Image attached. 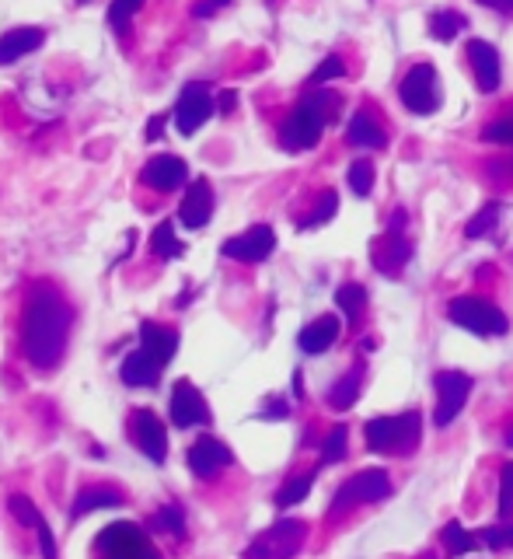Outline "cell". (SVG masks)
Wrapping results in <instances>:
<instances>
[{
  "label": "cell",
  "mask_w": 513,
  "mask_h": 559,
  "mask_svg": "<svg viewBox=\"0 0 513 559\" xmlns=\"http://www.w3.org/2000/svg\"><path fill=\"white\" fill-rule=\"evenodd\" d=\"M70 322H74L70 304L46 283L35 287L25 301V315H21V350H25L28 364L42 367V371L60 364L70 339Z\"/></svg>",
  "instance_id": "cell-1"
},
{
  "label": "cell",
  "mask_w": 513,
  "mask_h": 559,
  "mask_svg": "<svg viewBox=\"0 0 513 559\" xmlns=\"http://www.w3.org/2000/svg\"><path fill=\"white\" fill-rule=\"evenodd\" d=\"M339 98L332 91H315V95H304L301 105L290 112V119L280 130V144L287 151H311V147L322 140L325 123L336 119Z\"/></svg>",
  "instance_id": "cell-2"
},
{
  "label": "cell",
  "mask_w": 513,
  "mask_h": 559,
  "mask_svg": "<svg viewBox=\"0 0 513 559\" xmlns=\"http://www.w3.org/2000/svg\"><path fill=\"white\" fill-rule=\"evenodd\" d=\"M419 413L409 409L402 416H374L363 427V437H367L370 451H381V455H391V451H412L419 444Z\"/></svg>",
  "instance_id": "cell-3"
},
{
  "label": "cell",
  "mask_w": 513,
  "mask_h": 559,
  "mask_svg": "<svg viewBox=\"0 0 513 559\" xmlns=\"http://www.w3.org/2000/svg\"><path fill=\"white\" fill-rule=\"evenodd\" d=\"M447 318L461 329L475 332V336H503L507 332V315L496 304L482 301L475 294H461L447 304Z\"/></svg>",
  "instance_id": "cell-4"
},
{
  "label": "cell",
  "mask_w": 513,
  "mask_h": 559,
  "mask_svg": "<svg viewBox=\"0 0 513 559\" xmlns=\"http://www.w3.org/2000/svg\"><path fill=\"white\" fill-rule=\"evenodd\" d=\"M95 546L105 559H161L154 542L147 539V532L140 525H133V521H116V525H109L98 535Z\"/></svg>",
  "instance_id": "cell-5"
},
{
  "label": "cell",
  "mask_w": 513,
  "mask_h": 559,
  "mask_svg": "<svg viewBox=\"0 0 513 559\" xmlns=\"http://www.w3.org/2000/svg\"><path fill=\"white\" fill-rule=\"evenodd\" d=\"M304 539H308V525L294 518H283L248 546L245 559H294L297 549L304 546Z\"/></svg>",
  "instance_id": "cell-6"
},
{
  "label": "cell",
  "mask_w": 513,
  "mask_h": 559,
  "mask_svg": "<svg viewBox=\"0 0 513 559\" xmlns=\"http://www.w3.org/2000/svg\"><path fill=\"white\" fill-rule=\"evenodd\" d=\"M388 493H391L388 472L384 469H363L339 486V493H336V500H332L329 511L342 514V511H349L353 504H377V500H384Z\"/></svg>",
  "instance_id": "cell-7"
},
{
  "label": "cell",
  "mask_w": 513,
  "mask_h": 559,
  "mask_svg": "<svg viewBox=\"0 0 513 559\" xmlns=\"http://www.w3.org/2000/svg\"><path fill=\"white\" fill-rule=\"evenodd\" d=\"M402 102L409 112L416 116H430V112L440 109V81L433 63H416L409 74L402 77Z\"/></svg>",
  "instance_id": "cell-8"
},
{
  "label": "cell",
  "mask_w": 513,
  "mask_h": 559,
  "mask_svg": "<svg viewBox=\"0 0 513 559\" xmlns=\"http://www.w3.org/2000/svg\"><path fill=\"white\" fill-rule=\"evenodd\" d=\"M433 385H437V413H433V423L437 427H451L461 409H465L468 395H472V378L465 371H440L433 378Z\"/></svg>",
  "instance_id": "cell-9"
},
{
  "label": "cell",
  "mask_w": 513,
  "mask_h": 559,
  "mask_svg": "<svg viewBox=\"0 0 513 559\" xmlns=\"http://www.w3.org/2000/svg\"><path fill=\"white\" fill-rule=\"evenodd\" d=\"M213 109H217V105H213V95L206 84H185L182 95H178V102H175L178 133H182V137H192V133L213 116Z\"/></svg>",
  "instance_id": "cell-10"
},
{
  "label": "cell",
  "mask_w": 513,
  "mask_h": 559,
  "mask_svg": "<svg viewBox=\"0 0 513 559\" xmlns=\"http://www.w3.org/2000/svg\"><path fill=\"white\" fill-rule=\"evenodd\" d=\"M171 423L182 430L189 427H206L210 423V409H206V399L192 381H175L171 388Z\"/></svg>",
  "instance_id": "cell-11"
},
{
  "label": "cell",
  "mask_w": 513,
  "mask_h": 559,
  "mask_svg": "<svg viewBox=\"0 0 513 559\" xmlns=\"http://www.w3.org/2000/svg\"><path fill=\"white\" fill-rule=\"evenodd\" d=\"M276 249V235L269 224H255V228H248L245 235H234L224 242V256L227 259H238V263H262V259H269Z\"/></svg>",
  "instance_id": "cell-12"
},
{
  "label": "cell",
  "mask_w": 513,
  "mask_h": 559,
  "mask_svg": "<svg viewBox=\"0 0 513 559\" xmlns=\"http://www.w3.org/2000/svg\"><path fill=\"white\" fill-rule=\"evenodd\" d=\"M130 437L137 441V448L144 451L151 462H165L168 458V430L151 409H137L130 420Z\"/></svg>",
  "instance_id": "cell-13"
},
{
  "label": "cell",
  "mask_w": 513,
  "mask_h": 559,
  "mask_svg": "<svg viewBox=\"0 0 513 559\" xmlns=\"http://www.w3.org/2000/svg\"><path fill=\"white\" fill-rule=\"evenodd\" d=\"M185 462H189V469L196 472L199 479H210V476H217V472H224L227 465L234 462V455L224 441H217V437H199L189 448V455H185Z\"/></svg>",
  "instance_id": "cell-14"
},
{
  "label": "cell",
  "mask_w": 513,
  "mask_h": 559,
  "mask_svg": "<svg viewBox=\"0 0 513 559\" xmlns=\"http://www.w3.org/2000/svg\"><path fill=\"white\" fill-rule=\"evenodd\" d=\"M140 179H144V186L158 189V193H175V189L185 186V179H189V168H185V161L175 158V154H161V158L147 161Z\"/></svg>",
  "instance_id": "cell-15"
},
{
  "label": "cell",
  "mask_w": 513,
  "mask_h": 559,
  "mask_svg": "<svg viewBox=\"0 0 513 559\" xmlns=\"http://www.w3.org/2000/svg\"><path fill=\"white\" fill-rule=\"evenodd\" d=\"M468 63H472V74H475V84H479L482 91H496L500 88V53H496L493 42L486 39H472L468 42Z\"/></svg>",
  "instance_id": "cell-16"
},
{
  "label": "cell",
  "mask_w": 513,
  "mask_h": 559,
  "mask_svg": "<svg viewBox=\"0 0 513 559\" xmlns=\"http://www.w3.org/2000/svg\"><path fill=\"white\" fill-rule=\"evenodd\" d=\"M210 214H213V189L206 179H196L189 186V193L182 196L178 221H182L189 231H196V228H206V224H210Z\"/></svg>",
  "instance_id": "cell-17"
},
{
  "label": "cell",
  "mask_w": 513,
  "mask_h": 559,
  "mask_svg": "<svg viewBox=\"0 0 513 559\" xmlns=\"http://www.w3.org/2000/svg\"><path fill=\"white\" fill-rule=\"evenodd\" d=\"M140 350L154 360V367L165 371V367L171 364V357H175V350H178V332L165 329V325L144 322L140 325Z\"/></svg>",
  "instance_id": "cell-18"
},
{
  "label": "cell",
  "mask_w": 513,
  "mask_h": 559,
  "mask_svg": "<svg viewBox=\"0 0 513 559\" xmlns=\"http://www.w3.org/2000/svg\"><path fill=\"white\" fill-rule=\"evenodd\" d=\"M42 39H46V32L42 28H11V32L0 35V67H7V63L21 60V56L35 53V49L42 46Z\"/></svg>",
  "instance_id": "cell-19"
},
{
  "label": "cell",
  "mask_w": 513,
  "mask_h": 559,
  "mask_svg": "<svg viewBox=\"0 0 513 559\" xmlns=\"http://www.w3.org/2000/svg\"><path fill=\"white\" fill-rule=\"evenodd\" d=\"M409 256H412V245L398 235H384L370 245V259H374V266L381 273H398L405 263H409Z\"/></svg>",
  "instance_id": "cell-20"
},
{
  "label": "cell",
  "mask_w": 513,
  "mask_h": 559,
  "mask_svg": "<svg viewBox=\"0 0 513 559\" xmlns=\"http://www.w3.org/2000/svg\"><path fill=\"white\" fill-rule=\"evenodd\" d=\"M339 329L342 325L336 315H322L311 325H304L301 336H297V346H301L304 353H311V357H315V353H325L339 339Z\"/></svg>",
  "instance_id": "cell-21"
},
{
  "label": "cell",
  "mask_w": 513,
  "mask_h": 559,
  "mask_svg": "<svg viewBox=\"0 0 513 559\" xmlns=\"http://www.w3.org/2000/svg\"><path fill=\"white\" fill-rule=\"evenodd\" d=\"M119 378H123V385H130V388H151V385H158L161 367H154V360L137 346V350L123 360V367H119Z\"/></svg>",
  "instance_id": "cell-22"
},
{
  "label": "cell",
  "mask_w": 513,
  "mask_h": 559,
  "mask_svg": "<svg viewBox=\"0 0 513 559\" xmlns=\"http://www.w3.org/2000/svg\"><path fill=\"white\" fill-rule=\"evenodd\" d=\"M346 140L353 147H367V151H381L384 144H388V137H384L381 123H377L370 112H356L353 119H349L346 126Z\"/></svg>",
  "instance_id": "cell-23"
},
{
  "label": "cell",
  "mask_w": 513,
  "mask_h": 559,
  "mask_svg": "<svg viewBox=\"0 0 513 559\" xmlns=\"http://www.w3.org/2000/svg\"><path fill=\"white\" fill-rule=\"evenodd\" d=\"M123 504V497H119L116 490H109V486H88V490L77 493L74 507H70V518H84V514L91 511H102V507H119Z\"/></svg>",
  "instance_id": "cell-24"
},
{
  "label": "cell",
  "mask_w": 513,
  "mask_h": 559,
  "mask_svg": "<svg viewBox=\"0 0 513 559\" xmlns=\"http://www.w3.org/2000/svg\"><path fill=\"white\" fill-rule=\"evenodd\" d=\"M151 252H154L158 259H178V256L185 252V245L175 238V224H171V221H161L158 228H154V235H151Z\"/></svg>",
  "instance_id": "cell-25"
},
{
  "label": "cell",
  "mask_w": 513,
  "mask_h": 559,
  "mask_svg": "<svg viewBox=\"0 0 513 559\" xmlns=\"http://www.w3.org/2000/svg\"><path fill=\"white\" fill-rule=\"evenodd\" d=\"M440 542H444V549L451 556H465V553H472L475 546H479V535H472V532H465V525H458V521H451V525L440 532Z\"/></svg>",
  "instance_id": "cell-26"
},
{
  "label": "cell",
  "mask_w": 513,
  "mask_h": 559,
  "mask_svg": "<svg viewBox=\"0 0 513 559\" xmlns=\"http://www.w3.org/2000/svg\"><path fill=\"white\" fill-rule=\"evenodd\" d=\"M336 304L349 322H356V318L363 315V308H367V290H363L360 283H342V287L336 290Z\"/></svg>",
  "instance_id": "cell-27"
},
{
  "label": "cell",
  "mask_w": 513,
  "mask_h": 559,
  "mask_svg": "<svg viewBox=\"0 0 513 559\" xmlns=\"http://www.w3.org/2000/svg\"><path fill=\"white\" fill-rule=\"evenodd\" d=\"M360 378H363V371L360 367H353V371L346 374V378H339L336 381V388L329 392V402L336 409H349L356 402V395H360Z\"/></svg>",
  "instance_id": "cell-28"
},
{
  "label": "cell",
  "mask_w": 513,
  "mask_h": 559,
  "mask_svg": "<svg viewBox=\"0 0 513 559\" xmlns=\"http://www.w3.org/2000/svg\"><path fill=\"white\" fill-rule=\"evenodd\" d=\"M465 25H468L465 14H458V11H437L430 18V35H433V39H440V42H451Z\"/></svg>",
  "instance_id": "cell-29"
},
{
  "label": "cell",
  "mask_w": 513,
  "mask_h": 559,
  "mask_svg": "<svg viewBox=\"0 0 513 559\" xmlns=\"http://www.w3.org/2000/svg\"><path fill=\"white\" fill-rule=\"evenodd\" d=\"M311 483H315V472H304V476L290 479V483L283 486L280 493H276V507H294V504H301V500L311 493Z\"/></svg>",
  "instance_id": "cell-30"
},
{
  "label": "cell",
  "mask_w": 513,
  "mask_h": 559,
  "mask_svg": "<svg viewBox=\"0 0 513 559\" xmlns=\"http://www.w3.org/2000/svg\"><path fill=\"white\" fill-rule=\"evenodd\" d=\"M346 448H349V430L346 427H332L329 437H325L322 444V462L325 465H336L346 458Z\"/></svg>",
  "instance_id": "cell-31"
},
{
  "label": "cell",
  "mask_w": 513,
  "mask_h": 559,
  "mask_svg": "<svg viewBox=\"0 0 513 559\" xmlns=\"http://www.w3.org/2000/svg\"><path fill=\"white\" fill-rule=\"evenodd\" d=\"M496 221H500V203H486V207L479 210V214L468 221V228H465V235L468 238H482V235H489V231L496 228Z\"/></svg>",
  "instance_id": "cell-32"
},
{
  "label": "cell",
  "mask_w": 513,
  "mask_h": 559,
  "mask_svg": "<svg viewBox=\"0 0 513 559\" xmlns=\"http://www.w3.org/2000/svg\"><path fill=\"white\" fill-rule=\"evenodd\" d=\"M151 525L161 528V532H168V535H175V539H182V535H185V514L178 511L175 504H168V507H161V511L154 514Z\"/></svg>",
  "instance_id": "cell-33"
},
{
  "label": "cell",
  "mask_w": 513,
  "mask_h": 559,
  "mask_svg": "<svg viewBox=\"0 0 513 559\" xmlns=\"http://www.w3.org/2000/svg\"><path fill=\"white\" fill-rule=\"evenodd\" d=\"M349 186H353L356 196H370V186H374V165L370 161H353L349 165Z\"/></svg>",
  "instance_id": "cell-34"
},
{
  "label": "cell",
  "mask_w": 513,
  "mask_h": 559,
  "mask_svg": "<svg viewBox=\"0 0 513 559\" xmlns=\"http://www.w3.org/2000/svg\"><path fill=\"white\" fill-rule=\"evenodd\" d=\"M7 507H11V514L21 521L25 528H39L42 525V514L35 511V504L28 497H21V493H14L11 500H7Z\"/></svg>",
  "instance_id": "cell-35"
},
{
  "label": "cell",
  "mask_w": 513,
  "mask_h": 559,
  "mask_svg": "<svg viewBox=\"0 0 513 559\" xmlns=\"http://www.w3.org/2000/svg\"><path fill=\"white\" fill-rule=\"evenodd\" d=\"M500 518H513V462L500 469Z\"/></svg>",
  "instance_id": "cell-36"
},
{
  "label": "cell",
  "mask_w": 513,
  "mask_h": 559,
  "mask_svg": "<svg viewBox=\"0 0 513 559\" xmlns=\"http://www.w3.org/2000/svg\"><path fill=\"white\" fill-rule=\"evenodd\" d=\"M336 207H339V196L329 189V193H322V203H318V207H315V214H311L308 221L301 224V228H318V224L332 221V217H336Z\"/></svg>",
  "instance_id": "cell-37"
},
{
  "label": "cell",
  "mask_w": 513,
  "mask_h": 559,
  "mask_svg": "<svg viewBox=\"0 0 513 559\" xmlns=\"http://www.w3.org/2000/svg\"><path fill=\"white\" fill-rule=\"evenodd\" d=\"M144 7V0H112L109 4V25L112 28H123L126 21L133 18V14Z\"/></svg>",
  "instance_id": "cell-38"
},
{
  "label": "cell",
  "mask_w": 513,
  "mask_h": 559,
  "mask_svg": "<svg viewBox=\"0 0 513 559\" xmlns=\"http://www.w3.org/2000/svg\"><path fill=\"white\" fill-rule=\"evenodd\" d=\"M479 539L486 542L489 549H507V546H513V521H503V525H496V528H486Z\"/></svg>",
  "instance_id": "cell-39"
},
{
  "label": "cell",
  "mask_w": 513,
  "mask_h": 559,
  "mask_svg": "<svg viewBox=\"0 0 513 559\" xmlns=\"http://www.w3.org/2000/svg\"><path fill=\"white\" fill-rule=\"evenodd\" d=\"M342 74H346V67H342V60H339V56H325V60L318 63V70H315V74H311V84H315V88H318V84H325V81H336V77H342Z\"/></svg>",
  "instance_id": "cell-40"
},
{
  "label": "cell",
  "mask_w": 513,
  "mask_h": 559,
  "mask_svg": "<svg viewBox=\"0 0 513 559\" xmlns=\"http://www.w3.org/2000/svg\"><path fill=\"white\" fill-rule=\"evenodd\" d=\"M486 140L489 144H513V119H496V123H489Z\"/></svg>",
  "instance_id": "cell-41"
},
{
  "label": "cell",
  "mask_w": 513,
  "mask_h": 559,
  "mask_svg": "<svg viewBox=\"0 0 513 559\" xmlns=\"http://www.w3.org/2000/svg\"><path fill=\"white\" fill-rule=\"evenodd\" d=\"M35 532H39L42 559H56V539H53V532H49V525H46V521H42V525L35 528Z\"/></svg>",
  "instance_id": "cell-42"
},
{
  "label": "cell",
  "mask_w": 513,
  "mask_h": 559,
  "mask_svg": "<svg viewBox=\"0 0 513 559\" xmlns=\"http://www.w3.org/2000/svg\"><path fill=\"white\" fill-rule=\"evenodd\" d=\"M165 123H168L165 112H161V116H151V123H147V140H151V144L165 133Z\"/></svg>",
  "instance_id": "cell-43"
},
{
  "label": "cell",
  "mask_w": 513,
  "mask_h": 559,
  "mask_svg": "<svg viewBox=\"0 0 513 559\" xmlns=\"http://www.w3.org/2000/svg\"><path fill=\"white\" fill-rule=\"evenodd\" d=\"M479 4L493 7V11H503V14H513V0H479Z\"/></svg>",
  "instance_id": "cell-44"
},
{
  "label": "cell",
  "mask_w": 513,
  "mask_h": 559,
  "mask_svg": "<svg viewBox=\"0 0 513 559\" xmlns=\"http://www.w3.org/2000/svg\"><path fill=\"white\" fill-rule=\"evenodd\" d=\"M234 105H238V95H234V91H224V95H220V112H234Z\"/></svg>",
  "instance_id": "cell-45"
},
{
  "label": "cell",
  "mask_w": 513,
  "mask_h": 559,
  "mask_svg": "<svg viewBox=\"0 0 513 559\" xmlns=\"http://www.w3.org/2000/svg\"><path fill=\"white\" fill-rule=\"evenodd\" d=\"M262 416H287V406H283V402H273Z\"/></svg>",
  "instance_id": "cell-46"
},
{
  "label": "cell",
  "mask_w": 513,
  "mask_h": 559,
  "mask_svg": "<svg viewBox=\"0 0 513 559\" xmlns=\"http://www.w3.org/2000/svg\"><path fill=\"white\" fill-rule=\"evenodd\" d=\"M206 4H210L213 11H217V7H227V4H231V0H206Z\"/></svg>",
  "instance_id": "cell-47"
},
{
  "label": "cell",
  "mask_w": 513,
  "mask_h": 559,
  "mask_svg": "<svg viewBox=\"0 0 513 559\" xmlns=\"http://www.w3.org/2000/svg\"><path fill=\"white\" fill-rule=\"evenodd\" d=\"M507 444H510V448H513V427H510V434H507Z\"/></svg>",
  "instance_id": "cell-48"
}]
</instances>
